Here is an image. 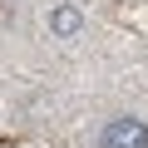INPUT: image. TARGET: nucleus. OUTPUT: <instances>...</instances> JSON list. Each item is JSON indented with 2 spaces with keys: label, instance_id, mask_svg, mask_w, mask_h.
Returning <instances> with one entry per match:
<instances>
[{
  "label": "nucleus",
  "instance_id": "1",
  "mask_svg": "<svg viewBox=\"0 0 148 148\" xmlns=\"http://www.w3.org/2000/svg\"><path fill=\"white\" fill-rule=\"evenodd\" d=\"M99 143L104 148H148V123L143 119H109Z\"/></svg>",
  "mask_w": 148,
  "mask_h": 148
},
{
  "label": "nucleus",
  "instance_id": "2",
  "mask_svg": "<svg viewBox=\"0 0 148 148\" xmlns=\"http://www.w3.org/2000/svg\"><path fill=\"white\" fill-rule=\"evenodd\" d=\"M84 30V10L69 5V0H59V5H49V35L54 40H74Z\"/></svg>",
  "mask_w": 148,
  "mask_h": 148
}]
</instances>
